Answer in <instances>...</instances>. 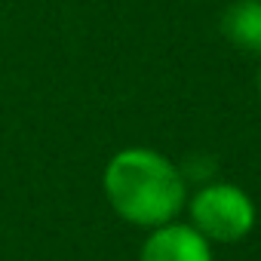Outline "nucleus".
I'll use <instances>...</instances> for the list:
<instances>
[{
    "instance_id": "nucleus-2",
    "label": "nucleus",
    "mask_w": 261,
    "mask_h": 261,
    "mask_svg": "<svg viewBox=\"0 0 261 261\" xmlns=\"http://www.w3.org/2000/svg\"><path fill=\"white\" fill-rule=\"evenodd\" d=\"M191 221L209 243H237L255 224V206L237 185H209L191 200Z\"/></svg>"
},
{
    "instance_id": "nucleus-3",
    "label": "nucleus",
    "mask_w": 261,
    "mask_h": 261,
    "mask_svg": "<svg viewBox=\"0 0 261 261\" xmlns=\"http://www.w3.org/2000/svg\"><path fill=\"white\" fill-rule=\"evenodd\" d=\"M139 261H212V246L194 224L166 221L145 240Z\"/></svg>"
},
{
    "instance_id": "nucleus-5",
    "label": "nucleus",
    "mask_w": 261,
    "mask_h": 261,
    "mask_svg": "<svg viewBox=\"0 0 261 261\" xmlns=\"http://www.w3.org/2000/svg\"><path fill=\"white\" fill-rule=\"evenodd\" d=\"M258 95H261V68H258Z\"/></svg>"
},
{
    "instance_id": "nucleus-1",
    "label": "nucleus",
    "mask_w": 261,
    "mask_h": 261,
    "mask_svg": "<svg viewBox=\"0 0 261 261\" xmlns=\"http://www.w3.org/2000/svg\"><path fill=\"white\" fill-rule=\"evenodd\" d=\"M111 209L139 227H160L185 206V178L163 154L151 148H126L114 154L101 175Z\"/></svg>"
},
{
    "instance_id": "nucleus-4",
    "label": "nucleus",
    "mask_w": 261,
    "mask_h": 261,
    "mask_svg": "<svg viewBox=\"0 0 261 261\" xmlns=\"http://www.w3.org/2000/svg\"><path fill=\"white\" fill-rule=\"evenodd\" d=\"M221 28L233 46L261 53V0H240V4H233L224 13Z\"/></svg>"
}]
</instances>
